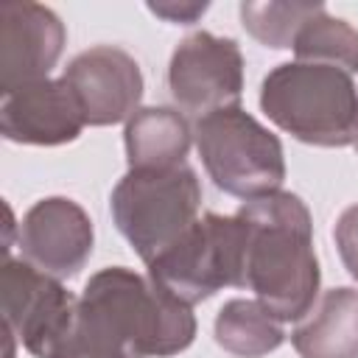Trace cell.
<instances>
[{
    "label": "cell",
    "instance_id": "ffe728a7",
    "mask_svg": "<svg viewBox=\"0 0 358 358\" xmlns=\"http://www.w3.org/2000/svg\"><path fill=\"white\" fill-rule=\"evenodd\" d=\"M352 145H355V151H358V137H355V143H352Z\"/></svg>",
    "mask_w": 358,
    "mask_h": 358
},
{
    "label": "cell",
    "instance_id": "8992f818",
    "mask_svg": "<svg viewBox=\"0 0 358 358\" xmlns=\"http://www.w3.org/2000/svg\"><path fill=\"white\" fill-rule=\"evenodd\" d=\"M148 277L171 296L196 305L224 285L243 288V224L232 215L204 213L159 257L148 263Z\"/></svg>",
    "mask_w": 358,
    "mask_h": 358
},
{
    "label": "cell",
    "instance_id": "3957f363",
    "mask_svg": "<svg viewBox=\"0 0 358 358\" xmlns=\"http://www.w3.org/2000/svg\"><path fill=\"white\" fill-rule=\"evenodd\" d=\"M266 117L308 145L344 148L358 137V87L347 70L282 62L260 84Z\"/></svg>",
    "mask_w": 358,
    "mask_h": 358
},
{
    "label": "cell",
    "instance_id": "4fadbf2b",
    "mask_svg": "<svg viewBox=\"0 0 358 358\" xmlns=\"http://www.w3.org/2000/svg\"><path fill=\"white\" fill-rule=\"evenodd\" d=\"M291 344L299 358H358V291L350 285L324 291L294 327Z\"/></svg>",
    "mask_w": 358,
    "mask_h": 358
},
{
    "label": "cell",
    "instance_id": "5b68a950",
    "mask_svg": "<svg viewBox=\"0 0 358 358\" xmlns=\"http://www.w3.org/2000/svg\"><path fill=\"white\" fill-rule=\"evenodd\" d=\"M193 140L213 185L235 199H260L277 193L285 182L280 137L241 106L199 117Z\"/></svg>",
    "mask_w": 358,
    "mask_h": 358
},
{
    "label": "cell",
    "instance_id": "9c48e42d",
    "mask_svg": "<svg viewBox=\"0 0 358 358\" xmlns=\"http://www.w3.org/2000/svg\"><path fill=\"white\" fill-rule=\"evenodd\" d=\"M62 81L76 95L87 126L126 123L140 109L145 87L137 59L112 45L81 50L64 67Z\"/></svg>",
    "mask_w": 358,
    "mask_h": 358
},
{
    "label": "cell",
    "instance_id": "7a4b0ae2",
    "mask_svg": "<svg viewBox=\"0 0 358 358\" xmlns=\"http://www.w3.org/2000/svg\"><path fill=\"white\" fill-rule=\"evenodd\" d=\"M243 288L280 322H296L319 299V257L308 204L288 190L243 201Z\"/></svg>",
    "mask_w": 358,
    "mask_h": 358
},
{
    "label": "cell",
    "instance_id": "2e32d148",
    "mask_svg": "<svg viewBox=\"0 0 358 358\" xmlns=\"http://www.w3.org/2000/svg\"><path fill=\"white\" fill-rule=\"evenodd\" d=\"M291 50L296 62L330 64L347 70L350 76L358 73V28L341 17H330L327 8L299 28Z\"/></svg>",
    "mask_w": 358,
    "mask_h": 358
},
{
    "label": "cell",
    "instance_id": "7c38bea8",
    "mask_svg": "<svg viewBox=\"0 0 358 358\" xmlns=\"http://www.w3.org/2000/svg\"><path fill=\"white\" fill-rule=\"evenodd\" d=\"M87 120L62 78L25 84L0 103V131L20 145H64L84 131Z\"/></svg>",
    "mask_w": 358,
    "mask_h": 358
},
{
    "label": "cell",
    "instance_id": "e0dca14e",
    "mask_svg": "<svg viewBox=\"0 0 358 358\" xmlns=\"http://www.w3.org/2000/svg\"><path fill=\"white\" fill-rule=\"evenodd\" d=\"M324 6L322 3H241V22L243 28L266 48L274 50H285L294 48V39L299 34V28L316 17Z\"/></svg>",
    "mask_w": 358,
    "mask_h": 358
},
{
    "label": "cell",
    "instance_id": "52a82bcc",
    "mask_svg": "<svg viewBox=\"0 0 358 358\" xmlns=\"http://www.w3.org/2000/svg\"><path fill=\"white\" fill-rule=\"evenodd\" d=\"M0 296L6 330H11L36 358H48L76 322L78 296H73L62 280L39 271L22 257L6 260L0 271Z\"/></svg>",
    "mask_w": 358,
    "mask_h": 358
},
{
    "label": "cell",
    "instance_id": "ba28073f",
    "mask_svg": "<svg viewBox=\"0 0 358 358\" xmlns=\"http://www.w3.org/2000/svg\"><path fill=\"white\" fill-rule=\"evenodd\" d=\"M168 90L179 109L199 117L241 106L243 53L238 42L210 31L185 36L168 64Z\"/></svg>",
    "mask_w": 358,
    "mask_h": 358
},
{
    "label": "cell",
    "instance_id": "5bb4252c",
    "mask_svg": "<svg viewBox=\"0 0 358 358\" xmlns=\"http://www.w3.org/2000/svg\"><path fill=\"white\" fill-rule=\"evenodd\" d=\"M129 168H173L182 165L193 129L173 106H140L123 129Z\"/></svg>",
    "mask_w": 358,
    "mask_h": 358
},
{
    "label": "cell",
    "instance_id": "ac0fdd59",
    "mask_svg": "<svg viewBox=\"0 0 358 358\" xmlns=\"http://www.w3.org/2000/svg\"><path fill=\"white\" fill-rule=\"evenodd\" d=\"M333 238H336L344 268L350 271L352 280H358V204H350L338 215V221L333 227Z\"/></svg>",
    "mask_w": 358,
    "mask_h": 358
},
{
    "label": "cell",
    "instance_id": "6da1fadb",
    "mask_svg": "<svg viewBox=\"0 0 358 358\" xmlns=\"http://www.w3.org/2000/svg\"><path fill=\"white\" fill-rule=\"evenodd\" d=\"M70 333L98 358H168L193 344L196 316L151 277L106 266L87 280Z\"/></svg>",
    "mask_w": 358,
    "mask_h": 358
},
{
    "label": "cell",
    "instance_id": "d6986e66",
    "mask_svg": "<svg viewBox=\"0 0 358 358\" xmlns=\"http://www.w3.org/2000/svg\"><path fill=\"white\" fill-rule=\"evenodd\" d=\"M210 8V3H199V0H162V3H148V11L157 14L159 20L165 22H173V25H193L204 11Z\"/></svg>",
    "mask_w": 358,
    "mask_h": 358
},
{
    "label": "cell",
    "instance_id": "8fae6325",
    "mask_svg": "<svg viewBox=\"0 0 358 358\" xmlns=\"http://www.w3.org/2000/svg\"><path fill=\"white\" fill-rule=\"evenodd\" d=\"M67 42L59 14L39 3H6L0 8V92L45 81Z\"/></svg>",
    "mask_w": 358,
    "mask_h": 358
},
{
    "label": "cell",
    "instance_id": "9a60e30c",
    "mask_svg": "<svg viewBox=\"0 0 358 358\" xmlns=\"http://www.w3.org/2000/svg\"><path fill=\"white\" fill-rule=\"evenodd\" d=\"M213 336L235 358H263L285 341L282 322L257 299H229L221 305Z\"/></svg>",
    "mask_w": 358,
    "mask_h": 358
},
{
    "label": "cell",
    "instance_id": "44dd1931",
    "mask_svg": "<svg viewBox=\"0 0 358 358\" xmlns=\"http://www.w3.org/2000/svg\"><path fill=\"white\" fill-rule=\"evenodd\" d=\"M355 282H358V280H355Z\"/></svg>",
    "mask_w": 358,
    "mask_h": 358
},
{
    "label": "cell",
    "instance_id": "277c9868",
    "mask_svg": "<svg viewBox=\"0 0 358 358\" xmlns=\"http://www.w3.org/2000/svg\"><path fill=\"white\" fill-rule=\"evenodd\" d=\"M109 210L117 232L148 266L199 221L201 182L187 162L129 168L109 196Z\"/></svg>",
    "mask_w": 358,
    "mask_h": 358
},
{
    "label": "cell",
    "instance_id": "30bf717a",
    "mask_svg": "<svg viewBox=\"0 0 358 358\" xmlns=\"http://www.w3.org/2000/svg\"><path fill=\"white\" fill-rule=\"evenodd\" d=\"M95 229L87 210L67 196L39 199L20 224V252L22 260L39 271L70 280L76 277L92 255Z\"/></svg>",
    "mask_w": 358,
    "mask_h": 358
}]
</instances>
